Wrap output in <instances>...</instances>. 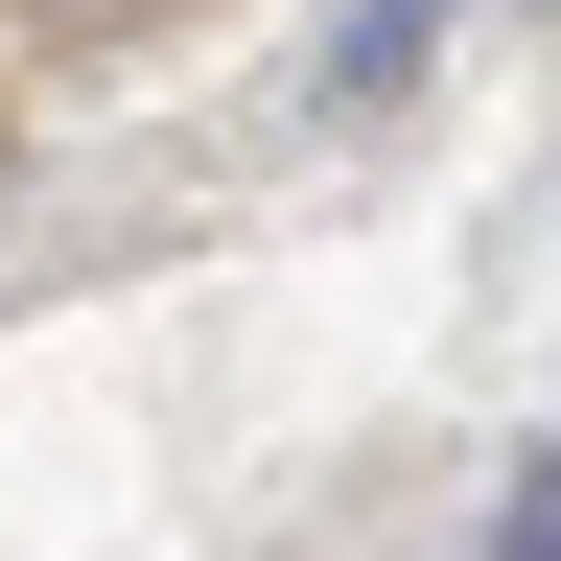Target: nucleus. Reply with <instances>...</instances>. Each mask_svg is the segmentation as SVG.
<instances>
[{"instance_id": "f03ea898", "label": "nucleus", "mask_w": 561, "mask_h": 561, "mask_svg": "<svg viewBox=\"0 0 561 561\" xmlns=\"http://www.w3.org/2000/svg\"><path fill=\"white\" fill-rule=\"evenodd\" d=\"M468 561H561V445H515V491H491V538Z\"/></svg>"}, {"instance_id": "f257e3e1", "label": "nucleus", "mask_w": 561, "mask_h": 561, "mask_svg": "<svg viewBox=\"0 0 561 561\" xmlns=\"http://www.w3.org/2000/svg\"><path fill=\"white\" fill-rule=\"evenodd\" d=\"M421 47H445V0H328V47H305V117H398V94H421Z\"/></svg>"}]
</instances>
